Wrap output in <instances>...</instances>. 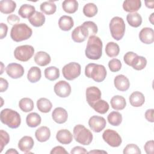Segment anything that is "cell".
<instances>
[{
  "label": "cell",
  "instance_id": "55",
  "mask_svg": "<svg viewBox=\"0 0 154 154\" xmlns=\"http://www.w3.org/2000/svg\"><path fill=\"white\" fill-rule=\"evenodd\" d=\"M6 154H14V153H16L17 154L18 153V152L17 150H16L15 149H10L9 150H8L6 152H5Z\"/></svg>",
  "mask_w": 154,
  "mask_h": 154
},
{
  "label": "cell",
  "instance_id": "4",
  "mask_svg": "<svg viewBox=\"0 0 154 154\" xmlns=\"http://www.w3.org/2000/svg\"><path fill=\"white\" fill-rule=\"evenodd\" d=\"M85 75L94 81L100 82L104 81L106 76V70L104 66L95 63H90L85 66Z\"/></svg>",
  "mask_w": 154,
  "mask_h": 154
},
{
  "label": "cell",
  "instance_id": "34",
  "mask_svg": "<svg viewBox=\"0 0 154 154\" xmlns=\"http://www.w3.org/2000/svg\"><path fill=\"white\" fill-rule=\"evenodd\" d=\"M40 10L47 15L53 14L57 10V7L52 1L43 2L40 4Z\"/></svg>",
  "mask_w": 154,
  "mask_h": 154
},
{
  "label": "cell",
  "instance_id": "46",
  "mask_svg": "<svg viewBox=\"0 0 154 154\" xmlns=\"http://www.w3.org/2000/svg\"><path fill=\"white\" fill-rule=\"evenodd\" d=\"M141 150L138 146L135 144H128L123 150L124 154H141Z\"/></svg>",
  "mask_w": 154,
  "mask_h": 154
},
{
  "label": "cell",
  "instance_id": "18",
  "mask_svg": "<svg viewBox=\"0 0 154 154\" xmlns=\"http://www.w3.org/2000/svg\"><path fill=\"white\" fill-rule=\"evenodd\" d=\"M34 144V141L32 138L30 136L23 137L18 143V147L22 151L26 153H29Z\"/></svg>",
  "mask_w": 154,
  "mask_h": 154
},
{
  "label": "cell",
  "instance_id": "22",
  "mask_svg": "<svg viewBox=\"0 0 154 154\" xmlns=\"http://www.w3.org/2000/svg\"><path fill=\"white\" fill-rule=\"evenodd\" d=\"M35 136L38 141L45 142L48 141L51 137V131L47 126H41L35 131Z\"/></svg>",
  "mask_w": 154,
  "mask_h": 154
},
{
  "label": "cell",
  "instance_id": "11",
  "mask_svg": "<svg viewBox=\"0 0 154 154\" xmlns=\"http://www.w3.org/2000/svg\"><path fill=\"white\" fill-rule=\"evenodd\" d=\"M55 93L60 97H67L71 93V87L66 81H60L54 87Z\"/></svg>",
  "mask_w": 154,
  "mask_h": 154
},
{
  "label": "cell",
  "instance_id": "49",
  "mask_svg": "<svg viewBox=\"0 0 154 154\" xmlns=\"http://www.w3.org/2000/svg\"><path fill=\"white\" fill-rule=\"evenodd\" d=\"M50 153L51 154H68V152L62 146H58L54 147L51 150Z\"/></svg>",
  "mask_w": 154,
  "mask_h": 154
},
{
  "label": "cell",
  "instance_id": "1",
  "mask_svg": "<svg viewBox=\"0 0 154 154\" xmlns=\"http://www.w3.org/2000/svg\"><path fill=\"white\" fill-rule=\"evenodd\" d=\"M102 42L100 38L96 35L89 37L85 54L87 58L90 60H99L102 55Z\"/></svg>",
  "mask_w": 154,
  "mask_h": 154
},
{
  "label": "cell",
  "instance_id": "37",
  "mask_svg": "<svg viewBox=\"0 0 154 154\" xmlns=\"http://www.w3.org/2000/svg\"><path fill=\"white\" fill-rule=\"evenodd\" d=\"M19 106L22 111L28 112L33 109L34 102L30 98L24 97L20 100L19 102Z\"/></svg>",
  "mask_w": 154,
  "mask_h": 154
},
{
  "label": "cell",
  "instance_id": "48",
  "mask_svg": "<svg viewBox=\"0 0 154 154\" xmlns=\"http://www.w3.org/2000/svg\"><path fill=\"white\" fill-rule=\"evenodd\" d=\"M7 22L10 25H16L20 22V18L15 14H10L7 17Z\"/></svg>",
  "mask_w": 154,
  "mask_h": 154
},
{
  "label": "cell",
  "instance_id": "30",
  "mask_svg": "<svg viewBox=\"0 0 154 154\" xmlns=\"http://www.w3.org/2000/svg\"><path fill=\"white\" fill-rule=\"evenodd\" d=\"M35 12V8L33 5L29 4H23L18 10V14L24 19L29 18Z\"/></svg>",
  "mask_w": 154,
  "mask_h": 154
},
{
  "label": "cell",
  "instance_id": "2",
  "mask_svg": "<svg viewBox=\"0 0 154 154\" xmlns=\"http://www.w3.org/2000/svg\"><path fill=\"white\" fill-rule=\"evenodd\" d=\"M1 122L11 129L17 128L21 123L20 114L16 111L10 108L2 109L0 113Z\"/></svg>",
  "mask_w": 154,
  "mask_h": 154
},
{
  "label": "cell",
  "instance_id": "57",
  "mask_svg": "<svg viewBox=\"0 0 154 154\" xmlns=\"http://www.w3.org/2000/svg\"><path fill=\"white\" fill-rule=\"evenodd\" d=\"M153 14H154V13H152V14L150 15V16L149 17V20H150V23L152 24V25H153Z\"/></svg>",
  "mask_w": 154,
  "mask_h": 154
},
{
  "label": "cell",
  "instance_id": "47",
  "mask_svg": "<svg viewBox=\"0 0 154 154\" xmlns=\"http://www.w3.org/2000/svg\"><path fill=\"white\" fill-rule=\"evenodd\" d=\"M144 150L147 154H153L154 153V142L153 140L147 141L144 146Z\"/></svg>",
  "mask_w": 154,
  "mask_h": 154
},
{
  "label": "cell",
  "instance_id": "36",
  "mask_svg": "<svg viewBox=\"0 0 154 154\" xmlns=\"http://www.w3.org/2000/svg\"><path fill=\"white\" fill-rule=\"evenodd\" d=\"M105 52L109 57H117L120 52L119 46L114 42H108L105 47Z\"/></svg>",
  "mask_w": 154,
  "mask_h": 154
},
{
  "label": "cell",
  "instance_id": "41",
  "mask_svg": "<svg viewBox=\"0 0 154 154\" xmlns=\"http://www.w3.org/2000/svg\"><path fill=\"white\" fill-rule=\"evenodd\" d=\"M72 38L76 43H81L85 40L86 37L83 35L81 32L80 26L76 27L72 32Z\"/></svg>",
  "mask_w": 154,
  "mask_h": 154
},
{
  "label": "cell",
  "instance_id": "10",
  "mask_svg": "<svg viewBox=\"0 0 154 154\" xmlns=\"http://www.w3.org/2000/svg\"><path fill=\"white\" fill-rule=\"evenodd\" d=\"M7 75L13 79L21 78L24 74V68L23 66L16 63H12L7 65L5 68Z\"/></svg>",
  "mask_w": 154,
  "mask_h": 154
},
{
  "label": "cell",
  "instance_id": "16",
  "mask_svg": "<svg viewBox=\"0 0 154 154\" xmlns=\"http://www.w3.org/2000/svg\"><path fill=\"white\" fill-rule=\"evenodd\" d=\"M114 84L116 88L121 91H127L130 86L128 78L123 75H117L114 79Z\"/></svg>",
  "mask_w": 154,
  "mask_h": 154
},
{
  "label": "cell",
  "instance_id": "53",
  "mask_svg": "<svg viewBox=\"0 0 154 154\" xmlns=\"http://www.w3.org/2000/svg\"><path fill=\"white\" fill-rule=\"evenodd\" d=\"M8 83L7 81L3 78H0V91L4 92L7 90Z\"/></svg>",
  "mask_w": 154,
  "mask_h": 154
},
{
  "label": "cell",
  "instance_id": "8",
  "mask_svg": "<svg viewBox=\"0 0 154 154\" xmlns=\"http://www.w3.org/2000/svg\"><path fill=\"white\" fill-rule=\"evenodd\" d=\"M34 49L31 45H22L16 48L14 51V56L19 61L26 62L34 55Z\"/></svg>",
  "mask_w": 154,
  "mask_h": 154
},
{
  "label": "cell",
  "instance_id": "19",
  "mask_svg": "<svg viewBox=\"0 0 154 154\" xmlns=\"http://www.w3.org/2000/svg\"><path fill=\"white\" fill-rule=\"evenodd\" d=\"M57 141L63 144H69L73 140V135L67 129L59 130L56 135Z\"/></svg>",
  "mask_w": 154,
  "mask_h": 154
},
{
  "label": "cell",
  "instance_id": "38",
  "mask_svg": "<svg viewBox=\"0 0 154 154\" xmlns=\"http://www.w3.org/2000/svg\"><path fill=\"white\" fill-rule=\"evenodd\" d=\"M94 111L97 112L99 114H105L109 109V105L108 102H106L104 100L100 99L96 102H95L93 105L91 106Z\"/></svg>",
  "mask_w": 154,
  "mask_h": 154
},
{
  "label": "cell",
  "instance_id": "23",
  "mask_svg": "<svg viewBox=\"0 0 154 154\" xmlns=\"http://www.w3.org/2000/svg\"><path fill=\"white\" fill-rule=\"evenodd\" d=\"M51 58L50 55L43 51L37 52L34 56L35 63L40 66H45L51 63Z\"/></svg>",
  "mask_w": 154,
  "mask_h": 154
},
{
  "label": "cell",
  "instance_id": "12",
  "mask_svg": "<svg viewBox=\"0 0 154 154\" xmlns=\"http://www.w3.org/2000/svg\"><path fill=\"white\" fill-rule=\"evenodd\" d=\"M106 120L101 116H93L88 120V125L90 129L94 132H100L106 126Z\"/></svg>",
  "mask_w": 154,
  "mask_h": 154
},
{
  "label": "cell",
  "instance_id": "44",
  "mask_svg": "<svg viewBox=\"0 0 154 154\" xmlns=\"http://www.w3.org/2000/svg\"><path fill=\"white\" fill-rule=\"evenodd\" d=\"M146 65H147V60L146 59V58L142 56H138V58L135 63L132 67L135 70H141L144 69Z\"/></svg>",
  "mask_w": 154,
  "mask_h": 154
},
{
  "label": "cell",
  "instance_id": "5",
  "mask_svg": "<svg viewBox=\"0 0 154 154\" xmlns=\"http://www.w3.org/2000/svg\"><path fill=\"white\" fill-rule=\"evenodd\" d=\"M73 133L76 141L82 145H89L93 140L92 133L82 125H76L73 128Z\"/></svg>",
  "mask_w": 154,
  "mask_h": 154
},
{
  "label": "cell",
  "instance_id": "26",
  "mask_svg": "<svg viewBox=\"0 0 154 154\" xmlns=\"http://www.w3.org/2000/svg\"><path fill=\"white\" fill-rule=\"evenodd\" d=\"M16 7V3L12 0H2L0 1V11L4 14L13 13Z\"/></svg>",
  "mask_w": 154,
  "mask_h": 154
},
{
  "label": "cell",
  "instance_id": "9",
  "mask_svg": "<svg viewBox=\"0 0 154 154\" xmlns=\"http://www.w3.org/2000/svg\"><path fill=\"white\" fill-rule=\"evenodd\" d=\"M103 140L110 146L117 147L120 146L122 142L120 135L115 131L108 129L102 134Z\"/></svg>",
  "mask_w": 154,
  "mask_h": 154
},
{
  "label": "cell",
  "instance_id": "45",
  "mask_svg": "<svg viewBox=\"0 0 154 154\" xmlns=\"http://www.w3.org/2000/svg\"><path fill=\"white\" fill-rule=\"evenodd\" d=\"M108 67L111 72H117L121 69L122 63L119 59L113 58L109 61Z\"/></svg>",
  "mask_w": 154,
  "mask_h": 154
},
{
  "label": "cell",
  "instance_id": "29",
  "mask_svg": "<svg viewBox=\"0 0 154 154\" xmlns=\"http://www.w3.org/2000/svg\"><path fill=\"white\" fill-rule=\"evenodd\" d=\"M37 107L40 112L47 113L51 110L52 104L49 99L45 97H42L37 100Z\"/></svg>",
  "mask_w": 154,
  "mask_h": 154
},
{
  "label": "cell",
  "instance_id": "21",
  "mask_svg": "<svg viewBox=\"0 0 154 154\" xmlns=\"http://www.w3.org/2000/svg\"><path fill=\"white\" fill-rule=\"evenodd\" d=\"M141 7L140 0H126L123 3V8L125 11L130 13L137 11Z\"/></svg>",
  "mask_w": 154,
  "mask_h": 154
},
{
  "label": "cell",
  "instance_id": "17",
  "mask_svg": "<svg viewBox=\"0 0 154 154\" xmlns=\"http://www.w3.org/2000/svg\"><path fill=\"white\" fill-rule=\"evenodd\" d=\"M52 117L55 122L58 124H62L67 121L68 114L67 111L63 108L57 107L52 111Z\"/></svg>",
  "mask_w": 154,
  "mask_h": 154
},
{
  "label": "cell",
  "instance_id": "42",
  "mask_svg": "<svg viewBox=\"0 0 154 154\" xmlns=\"http://www.w3.org/2000/svg\"><path fill=\"white\" fill-rule=\"evenodd\" d=\"M138 55L134 52H126L123 57V60L125 63L128 64V66H132L134 63H135L137 58H138Z\"/></svg>",
  "mask_w": 154,
  "mask_h": 154
},
{
  "label": "cell",
  "instance_id": "51",
  "mask_svg": "<svg viewBox=\"0 0 154 154\" xmlns=\"http://www.w3.org/2000/svg\"><path fill=\"white\" fill-rule=\"evenodd\" d=\"M0 26H1V31H0V38L1 39H3L4 37H6L7 31H8V26L6 24L4 23H0Z\"/></svg>",
  "mask_w": 154,
  "mask_h": 154
},
{
  "label": "cell",
  "instance_id": "40",
  "mask_svg": "<svg viewBox=\"0 0 154 154\" xmlns=\"http://www.w3.org/2000/svg\"><path fill=\"white\" fill-rule=\"evenodd\" d=\"M97 7L94 3H88L83 7V13L88 17H92L97 13Z\"/></svg>",
  "mask_w": 154,
  "mask_h": 154
},
{
  "label": "cell",
  "instance_id": "3",
  "mask_svg": "<svg viewBox=\"0 0 154 154\" xmlns=\"http://www.w3.org/2000/svg\"><path fill=\"white\" fill-rule=\"evenodd\" d=\"M32 29L25 23H17L13 25L10 32L11 39L16 42L28 39L32 35Z\"/></svg>",
  "mask_w": 154,
  "mask_h": 154
},
{
  "label": "cell",
  "instance_id": "13",
  "mask_svg": "<svg viewBox=\"0 0 154 154\" xmlns=\"http://www.w3.org/2000/svg\"><path fill=\"white\" fill-rule=\"evenodd\" d=\"M85 95L87 102L91 107L95 102L100 99L102 93L99 88L95 86H92L87 88Z\"/></svg>",
  "mask_w": 154,
  "mask_h": 154
},
{
  "label": "cell",
  "instance_id": "6",
  "mask_svg": "<svg viewBox=\"0 0 154 154\" xmlns=\"http://www.w3.org/2000/svg\"><path fill=\"white\" fill-rule=\"evenodd\" d=\"M125 23L123 19L119 16L112 18L109 23V29L112 38L116 40H121L125 34Z\"/></svg>",
  "mask_w": 154,
  "mask_h": 154
},
{
  "label": "cell",
  "instance_id": "43",
  "mask_svg": "<svg viewBox=\"0 0 154 154\" xmlns=\"http://www.w3.org/2000/svg\"><path fill=\"white\" fill-rule=\"evenodd\" d=\"M0 153H1L4 147L10 141V136L4 130L0 131Z\"/></svg>",
  "mask_w": 154,
  "mask_h": 154
},
{
  "label": "cell",
  "instance_id": "50",
  "mask_svg": "<svg viewBox=\"0 0 154 154\" xmlns=\"http://www.w3.org/2000/svg\"><path fill=\"white\" fill-rule=\"evenodd\" d=\"M72 154H78V153H88L87 150L81 146H76L74 147L70 151Z\"/></svg>",
  "mask_w": 154,
  "mask_h": 154
},
{
  "label": "cell",
  "instance_id": "25",
  "mask_svg": "<svg viewBox=\"0 0 154 154\" xmlns=\"http://www.w3.org/2000/svg\"><path fill=\"white\" fill-rule=\"evenodd\" d=\"M28 21L32 26L40 27L45 23V16L42 13L35 11V12L28 18Z\"/></svg>",
  "mask_w": 154,
  "mask_h": 154
},
{
  "label": "cell",
  "instance_id": "31",
  "mask_svg": "<svg viewBox=\"0 0 154 154\" xmlns=\"http://www.w3.org/2000/svg\"><path fill=\"white\" fill-rule=\"evenodd\" d=\"M126 20L129 25L132 27L137 28L141 25L142 17L138 13H129L126 16Z\"/></svg>",
  "mask_w": 154,
  "mask_h": 154
},
{
  "label": "cell",
  "instance_id": "39",
  "mask_svg": "<svg viewBox=\"0 0 154 154\" xmlns=\"http://www.w3.org/2000/svg\"><path fill=\"white\" fill-rule=\"evenodd\" d=\"M107 119L111 125L117 126L122 122V116L119 112L112 111L108 114Z\"/></svg>",
  "mask_w": 154,
  "mask_h": 154
},
{
  "label": "cell",
  "instance_id": "20",
  "mask_svg": "<svg viewBox=\"0 0 154 154\" xmlns=\"http://www.w3.org/2000/svg\"><path fill=\"white\" fill-rule=\"evenodd\" d=\"M129 100L132 106L140 107L144 104L145 102V97L142 93L136 91L130 95Z\"/></svg>",
  "mask_w": 154,
  "mask_h": 154
},
{
  "label": "cell",
  "instance_id": "54",
  "mask_svg": "<svg viewBox=\"0 0 154 154\" xmlns=\"http://www.w3.org/2000/svg\"><path fill=\"white\" fill-rule=\"evenodd\" d=\"M146 6L149 8H154V1H145Z\"/></svg>",
  "mask_w": 154,
  "mask_h": 154
},
{
  "label": "cell",
  "instance_id": "32",
  "mask_svg": "<svg viewBox=\"0 0 154 154\" xmlns=\"http://www.w3.org/2000/svg\"><path fill=\"white\" fill-rule=\"evenodd\" d=\"M63 10L69 14L75 13L78 8V2L76 0H65L62 3Z\"/></svg>",
  "mask_w": 154,
  "mask_h": 154
},
{
  "label": "cell",
  "instance_id": "27",
  "mask_svg": "<svg viewBox=\"0 0 154 154\" xmlns=\"http://www.w3.org/2000/svg\"><path fill=\"white\" fill-rule=\"evenodd\" d=\"M110 103L111 107L116 110H122L125 108L126 105L125 99L120 95L113 96L110 100Z\"/></svg>",
  "mask_w": 154,
  "mask_h": 154
},
{
  "label": "cell",
  "instance_id": "33",
  "mask_svg": "<svg viewBox=\"0 0 154 154\" xmlns=\"http://www.w3.org/2000/svg\"><path fill=\"white\" fill-rule=\"evenodd\" d=\"M42 122V118L39 114L36 112H31L26 117L27 125L31 128H35L38 126Z\"/></svg>",
  "mask_w": 154,
  "mask_h": 154
},
{
  "label": "cell",
  "instance_id": "28",
  "mask_svg": "<svg viewBox=\"0 0 154 154\" xmlns=\"http://www.w3.org/2000/svg\"><path fill=\"white\" fill-rule=\"evenodd\" d=\"M41 76V70L38 67H31L28 72L27 79L31 83H35L38 81L40 79Z\"/></svg>",
  "mask_w": 154,
  "mask_h": 154
},
{
  "label": "cell",
  "instance_id": "7",
  "mask_svg": "<svg viewBox=\"0 0 154 154\" xmlns=\"http://www.w3.org/2000/svg\"><path fill=\"white\" fill-rule=\"evenodd\" d=\"M81 65L76 62H71L66 64L62 69L64 78L69 81H72L81 75Z\"/></svg>",
  "mask_w": 154,
  "mask_h": 154
},
{
  "label": "cell",
  "instance_id": "56",
  "mask_svg": "<svg viewBox=\"0 0 154 154\" xmlns=\"http://www.w3.org/2000/svg\"><path fill=\"white\" fill-rule=\"evenodd\" d=\"M106 153L107 152H105V151H102V150H91V151H90L88 152V153Z\"/></svg>",
  "mask_w": 154,
  "mask_h": 154
},
{
  "label": "cell",
  "instance_id": "14",
  "mask_svg": "<svg viewBox=\"0 0 154 154\" xmlns=\"http://www.w3.org/2000/svg\"><path fill=\"white\" fill-rule=\"evenodd\" d=\"M81 30L83 35L86 37L94 35L97 34L98 29L96 24L92 21H85L81 26Z\"/></svg>",
  "mask_w": 154,
  "mask_h": 154
},
{
  "label": "cell",
  "instance_id": "35",
  "mask_svg": "<svg viewBox=\"0 0 154 154\" xmlns=\"http://www.w3.org/2000/svg\"><path fill=\"white\" fill-rule=\"evenodd\" d=\"M45 76L49 81H53L60 77V70L55 66H50L45 69Z\"/></svg>",
  "mask_w": 154,
  "mask_h": 154
},
{
  "label": "cell",
  "instance_id": "24",
  "mask_svg": "<svg viewBox=\"0 0 154 154\" xmlns=\"http://www.w3.org/2000/svg\"><path fill=\"white\" fill-rule=\"evenodd\" d=\"M73 25L74 22L72 17L70 16L64 15L60 17L58 20L59 28L63 31H69L73 26Z\"/></svg>",
  "mask_w": 154,
  "mask_h": 154
},
{
  "label": "cell",
  "instance_id": "15",
  "mask_svg": "<svg viewBox=\"0 0 154 154\" xmlns=\"http://www.w3.org/2000/svg\"><path fill=\"white\" fill-rule=\"evenodd\" d=\"M139 38L144 44H152L154 42V31L151 28H143L139 33Z\"/></svg>",
  "mask_w": 154,
  "mask_h": 154
},
{
  "label": "cell",
  "instance_id": "52",
  "mask_svg": "<svg viewBox=\"0 0 154 154\" xmlns=\"http://www.w3.org/2000/svg\"><path fill=\"white\" fill-rule=\"evenodd\" d=\"M153 113H154V109H147L145 112V118H146V119L147 121L153 123L154 122Z\"/></svg>",
  "mask_w": 154,
  "mask_h": 154
}]
</instances>
